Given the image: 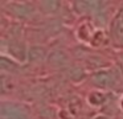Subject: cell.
I'll return each instance as SVG.
<instances>
[{
  "label": "cell",
  "mask_w": 123,
  "mask_h": 119,
  "mask_svg": "<svg viewBox=\"0 0 123 119\" xmlns=\"http://www.w3.org/2000/svg\"><path fill=\"white\" fill-rule=\"evenodd\" d=\"M122 107H123V102H122Z\"/></svg>",
  "instance_id": "8992f818"
},
{
  "label": "cell",
  "mask_w": 123,
  "mask_h": 119,
  "mask_svg": "<svg viewBox=\"0 0 123 119\" xmlns=\"http://www.w3.org/2000/svg\"><path fill=\"white\" fill-rule=\"evenodd\" d=\"M115 32H117L120 37L123 36V15H120L119 17H118L117 23H115Z\"/></svg>",
  "instance_id": "277c9868"
},
{
  "label": "cell",
  "mask_w": 123,
  "mask_h": 119,
  "mask_svg": "<svg viewBox=\"0 0 123 119\" xmlns=\"http://www.w3.org/2000/svg\"><path fill=\"white\" fill-rule=\"evenodd\" d=\"M29 57H31V60H33V61H41L45 57V50H44L43 48L33 46L32 49L29 50Z\"/></svg>",
  "instance_id": "7a4b0ae2"
},
{
  "label": "cell",
  "mask_w": 123,
  "mask_h": 119,
  "mask_svg": "<svg viewBox=\"0 0 123 119\" xmlns=\"http://www.w3.org/2000/svg\"><path fill=\"white\" fill-rule=\"evenodd\" d=\"M93 82L97 85V86H101V87H107L114 82V77L110 71H97L95 74L93 75Z\"/></svg>",
  "instance_id": "6da1fadb"
},
{
  "label": "cell",
  "mask_w": 123,
  "mask_h": 119,
  "mask_svg": "<svg viewBox=\"0 0 123 119\" xmlns=\"http://www.w3.org/2000/svg\"><path fill=\"white\" fill-rule=\"evenodd\" d=\"M94 119H109V118H106V116H97V118H94Z\"/></svg>",
  "instance_id": "5b68a950"
},
{
  "label": "cell",
  "mask_w": 123,
  "mask_h": 119,
  "mask_svg": "<svg viewBox=\"0 0 123 119\" xmlns=\"http://www.w3.org/2000/svg\"><path fill=\"white\" fill-rule=\"evenodd\" d=\"M89 99H90V102L93 105H102L105 102V95L101 94V93H93L89 97Z\"/></svg>",
  "instance_id": "3957f363"
}]
</instances>
